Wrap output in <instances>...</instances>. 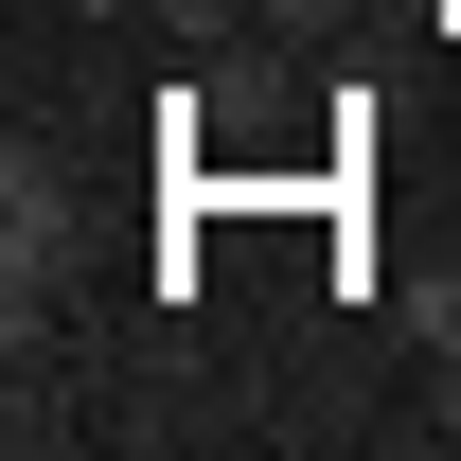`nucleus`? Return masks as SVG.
I'll list each match as a JSON object with an SVG mask.
<instances>
[{
  "label": "nucleus",
  "mask_w": 461,
  "mask_h": 461,
  "mask_svg": "<svg viewBox=\"0 0 461 461\" xmlns=\"http://www.w3.org/2000/svg\"><path fill=\"white\" fill-rule=\"evenodd\" d=\"M426 444H461V355H444V391H426Z\"/></svg>",
  "instance_id": "nucleus-1"
}]
</instances>
